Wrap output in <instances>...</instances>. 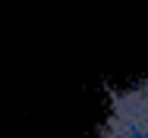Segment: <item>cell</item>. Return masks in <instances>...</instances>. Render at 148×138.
<instances>
[{
    "instance_id": "1",
    "label": "cell",
    "mask_w": 148,
    "mask_h": 138,
    "mask_svg": "<svg viewBox=\"0 0 148 138\" xmlns=\"http://www.w3.org/2000/svg\"><path fill=\"white\" fill-rule=\"evenodd\" d=\"M98 138H148V79L110 94Z\"/></svg>"
}]
</instances>
